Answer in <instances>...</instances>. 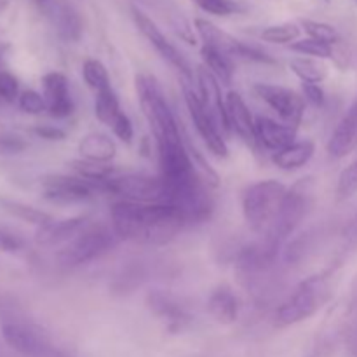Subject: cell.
<instances>
[{
    "label": "cell",
    "mask_w": 357,
    "mask_h": 357,
    "mask_svg": "<svg viewBox=\"0 0 357 357\" xmlns=\"http://www.w3.org/2000/svg\"><path fill=\"white\" fill-rule=\"evenodd\" d=\"M112 230L121 241L146 246H164L188 227L183 213L166 202L138 204L119 201L110 211Z\"/></svg>",
    "instance_id": "1"
},
{
    "label": "cell",
    "mask_w": 357,
    "mask_h": 357,
    "mask_svg": "<svg viewBox=\"0 0 357 357\" xmlns=\"http://www.w3.org/2000/svg\"><path fill=\"white\" fill-rule=\"evenodd\" d=\"M139 108L153 132L157 145L183 142L180 124L167 103L164 91L157 79L150 73H139L135 79Z\"/></svg>",
    "instance_id": "2"
},
{
    "label": "cell",
    "mask_w": 357,
    "mask_h": 357,
    "mask_svg": "<svg viewBox=\"0 0 357 357\" xmlns=\"http://www.w3.org/2000/svg\"><path fill=\"white\" fill-rule=\"evenodd\" d=\"M330 298V278L316 274L303 279L275 309V326L288 328L303 323L319 312Z\"/></svg>",
    "instance_id": "3"
},
{
    "label": "cell",
    "mask_w": 357,
    "mask_h": 357,
    "mask_svg": "<svg viewBox=\"0 0 357 357\" xmlns=\"http://www.w3.org/2000/svg\"><path fill=\"white\" fill-rule=\"evenodd\" d=\"M312 178H303L298 183L293 185L291 188H288L274 223H272L271 229H268V232L265 234L261 241L267 246H271L272 250L281 251L282 244L296 232V229L302 225L303 220L307 218V215L312 209Z\"/></svg>",
    "instance_id": "4"
},
{
    "label": "cell",
    "mask_w": 357,
    "mask_h": 357,
    "mask_svg": "<svg viewBox=\"0 0 357 357\" xmlns=\"http://www.w3.org/2000/svg\"><path fill=\"white\" fill-rule=\"evenodd\" d=\"M288 187L278 180L251 183L243 194V216L251 232L265 236L274 223Z\"/></svg>",
    "instance_id": "5"
},
{
    "label": "cell",
    "mask_w": 357,
    "mask_h": 357,
    "mask_svg": "<svg viewBox=\"0 0 357 357\" xmlns=\"http://www.w3.org/2000/svg\"><path fill=\"white\" fill-rule=\"evenodd\" d=\"M119 241L121 239L115 236L112 227L108 229V227L98 225L84 229L70 243L61 246V250L56 253V261L63 268L80 267L110 253L117 246Z\"/></svg>",
    "instance_id": "6"
},
{
    "label": "cell",
    "mask_w": 357,
    "mask_h": 357,
    "mask_svg": "<svg viewBox=\"0 0 357 357\" xmlns=\"http://www.w3.org/2000/svg\"><path fill=\"white\" fill-rule=\"evenodd\" d=\"M3 344L24 357H51L54 347L38 324L17 316H6L0 323Z\"/></svg>",
    "instance_id": "7"
},
{
    "label": "cell",
    "mask_w": 357,
    "mask_h": 357,
    "mask_svg": "<svg viewBox=\"0 0 357 357\" xmlns=\"http://www.w3.org/2000/svg\"><path fill=\"white\" fill-rule=\"evenodd\" d=\"M101 190L122 197V201L138 202V204H153L166 202V185L160 176H150L143 173H128L121 176H110L103 181Z\"/></svg>",
    "instance_id": "8"
},
{
    "label": "cell",
    "mask_w": 357,
    "mask_h": 357,
    "mask_svg": "<svg viewBox=\"0 0 357 357\" xmlns=\"http://www.w3.org/2000/svg\"><path fill=\"white\" fill-rule=\"evenodd\" d=\"M183 98L185 105L188 108L192 122H194L195 129H197L199 136L202 142L206 143L211 153L216 157H227L229 155V146L225 142V132H223L222 126L216 121L215 115L204 107L201 96H199L197 86L194 87V80H183Z\"/></svg>",
    "instance_id": "9"
},
{
    "label": "cell",
    "mask_w": 357,
    "mask_h": 357,
    "mask_svg": "<svg viewBox=\"0 0 357 357\" xmlns=\"http://www.w3.org/2000/svg\"><path fill=\"white\" fill-rule=\"evenodd\" d=\"M195 31L201 37V40L204 42L202 45H209V47L223 52L229 58H232L234 61L243 59V61L264 63V65H272L274 63V58L271 54L258 49L257 45L246 44V42L232 37V35L223 31L222 28H218L208 20H201V17L195 20Z\"/></svg>",
    "instance_id": "10"
},
{
    "label": "cell",
    "mask_w": 357,
    "mask_h": 357,
    "mask_svg": "<svg viewBox=\"0 0 357 357\" xmlns=\"http://www.w3.org/2000/svg\"><path fill=\"white\" fill-rule=\"evenodd\" d=\"M132 20L135 24L138 26V30L142 31L143 37L150 42L153 49L157 51V54L164 59V61L169 63L173 68H176L181 73L183 80H194V72H192L190 65L185 59V56L181 54L176 49V45L169 40V38L164 35V31L157 26L155 21L150 16H146L142 9L138 7H132Z\"/></svg>",
    "instance_id": "11"
},
{
    "label": "cell",
    "mask_w": 357,
    "mask_h": 357,
    "mask_svg": "<svg viewBox=\"0 0 357 357\" xmlns=\"http://www.w3.org/2000/svg\"><path fill=\"white\" fill-rule=\"evenodd\" d=\"M257 96L278 114L281 122L298 129L305 114V100L300 93L278 84H257L253 87Z\"/></svg>",
    "instance_id": "12"
},
{
    "label": "cell",
    "mask_w": 357,
    "mask_h": 357,
    "mask_svg": "<svg viewBox=\"0 0 357 357\" xmlns=\"http://www.w3.org/2000/svg\"><path fill=\"white\" fill-rule=\"evenodd\" d=\"M42 195L45 201L54 204H80L94 197L100 188L80 176L68 174H49L40 181Z\"/></svg>",
    "instance_id": "13"
},
{
    "label": "cell",
    "mask_w": 357,
    "mask_h": 357,
    "mask_svg": "<svg viewBox=\"0 0 357 357\" xmlns=\"http://www.w3.org/2000/svg\"><path fill=\"white\" fill-rule=\"evenodd\" d=\"M146 305L150 312L162 321L169 331H181L192 323V312L188 303L167 289H152L146 295Z\"/></svg>",
    "instance_id": "14"
},
{
    "label": "cell",
    "mask_w": 357,
    "mask_h": 357,
    "mask_svg": "<svg viewBox=\"0 0 357 357\" xmlns=\"http://www.w3.org/2000/svg\"><path fill=\"white\" fill-rule=\"evenodd\" d=\"M40 10L51 21L59 38L65 42L80 40L84 35V17L68 0H47Z\"/></svg>",
    "instance_id": "15"
},
{
    "label": "cell",
    "mask_w": 357,
    "mask_h": 357,
    "mask_svg": "<svg viewBox=\"0 0 357 357\" xmlns=\"http://www.w3.org/2000/svg\"><path fill=\"white\" fill-rule=\"evenodd\" d=\"M42 96H44L47 112L54 119H66L73 114L72 94H70L68 79L61 72H49L42 77Z\"/></svg>",
    "instance_id": "16"
},
{
    "label": "cell",
    "mask_w": 357,
    "mask_h": 357,
    "mask_svg": "<svg viewBox=\"0 0 357 357\" xmlns=\"http://www.w3.org/2000/svg\"><path fill=\"white\" fill-rule=\"evenodd\" d=\"M296 132L298 129L293 126L279 122L275 119L267 117V115H258L255 117V135H257V143H260L264 149L279 152L288 145L296 142Z\"/></svg>",
    "instance_id": "17"
},
{
    "label": "cell",
    "mask_w": 357,
    "mask_h": 357,
    "mask_svg": "<svg viewBox=\"0 0 357 357\" xmlns=\"http://www.w3.org/2000/svg\"><path fill=\"white\" fill-rule=\"evenodd\" d=\"M227 108V122H229V131L239 136L248 145L257 143V135H255V117L251 115L246 101L236 91H230L225 96Z\"/></svg>",
    "instance_id": "18"
},
{
    "label": "cell",
    "mask_w": 357,
    "mask_h": 357,
    "mask_svg": "<svg viewBox=\"0 0 357 357\" xmlns=\"http://www.w3.org/2000/svg\"><path fill=\"white\" fill-rule=\"evenodd\" d=\"M86 225V216H72L65 220H51L45 225L38 227L35 234V243L42 248L65 246L80 234Z\"/></svg>",
    "instance_id": "19"
},
{
    "label": "cell",
    "mask_w": 357,
    "mask_h": 357,
    "mask_svg": "<svg viewBox=\"0 0 357 357\" xmlns=\"http://www.w3.org/2000/svg\"><path fill=\"white\" fill-rule=\"evenodd\" d=\"M357 149V98L347 114L342 117L328 142V153L333 159H342L347 157Z\"/></svg>",
    "instance_id": "20"
},
{
    "label": "cell",
    "mask_w": 357,
    "mask_h": 357,
    "mask_svg": "<svg viewBox=\"0 0 357 357\" xmlns=\"http://www.w3.org/2000/svg\"><path fill=\"white\" fill-rule=\"evenodd\" d=\"M139 2L152 7L157 14H160V16L166 20V23L169 24L171 30H173L181 40H185L187 44H192V45L197 42L190 21H188L187 16L178 9L176 3H174L173 0H139Z\"/></svg>",
    "instance_id": "21"
},
{
    "label": "cell",
    "mask_w": 357,
    "mask_h": 357,
    "mask_svg": "<svg viewBox=\"0 0 357 357\" xmlns=\"http://www.w3.org/2000/svg\"><path fill=\"white\" fill-rule=\"evenodd\" d=\"M239 300L229 286H218L208 298V312L216 323L232 324L239 317Z\"/></svg>",
    "instance_id": "22"
},
{
    "label": "cell",
    "mask_w": 357,
    "mask_h": 357,
    "mask_svg": "<svg viewBox=\"0 0 357 357\" xmlns=\"http://www.w3.org/2000/svg\"><path fill=\"white\" fill-rule=\"evenodd\" d=\"M79 153L84 160L96 164H110L117 155L114 138L105 132H89L79 143Z\"/></svg>",
    "instance_id": "23"
},
{
    "label": "cell",
    "mask_w": 357,
    "mask_h": 357,
    "mask_svg": "<svg viewBox=\"0 0 357 357\" xmlns=\"http://www.w3.org/2000/svg\"><path fill=\"white\" fill-rule=\"evenodd\" d=\"M314 152H316V145L310 139H303V142H295L286 149L272 153V162L282 171H296L310 162Z\"/></svg>",
    "instance_id": "24"
},
{
    "label": "cell",
    "mask_w": 357,
    "mask_h": 357,
    "mask_svg": "<svg viewBox=\"0 0 357 357\" xmlns=\"http://www.w3.org/2000/svg\"><path fill=\"white\" fill-rule=\"evenodd\" d=\"M201 58L204 63V68L218 80L222 86H229L234 79V72H236V65L234 59L229 58L223 52L216 51V49L209 47V45H202L201 47Z\"/></svg>",
    "instance_id": "25"
},
{
    "label": "cell",
    "mask_w": 357,
    "mask_h": 357,
    "mask_svg": "<svg viewBox=\"0 0 357 357\" xmlns=\"http://www.w3.org/2000/svg\"><path fill=\"white\" fill-rule=\"evenodd\" d=\"M289 70L302 80L303 84H321L328 77V68L321 59L296 56L289 61Z\"/></svg>",
    "instance_id": "26"
},
{
    "label": "cell",
    "mask_w": 357,
    "mask_h": 357,
    "mask_svg": "<svg viewBox=\"0 0 357 357\" xmlns=\"http://www.w3.org/2000/svg\"><path fill=\"white\" fill-rule=\"evenodd\" d=\"M121 114V103H119L117 94H115V91L112 89V87L110 89L101 91V93H96V100H94V115H96V119L101 124L110 128L115 122V119Z\"/></svg>",
    "instance_id": "27"
},
{
    "label": "cell",
    "mask_w": 357,
    "mask_h": 357,
    "mask_svg": "<svg viewBox=\"0 0 357 357\" xmlns=\"http://www.w3.org/2000/svg\"><path fill=\"white\" fill-rule=\"evenodd\" d=\"M82 77L86 80L87 86L94 91V94L101 93L105 89H110V75H108V70L100 59L87 58L82 65Z\"/></svg>",
    "instance_id": "28"
},
{
    "label": "cell",
    "mask_w": 357,
    "mask_h": 357,
    "mask_svg": "<svg viewBox=\"0 0 357 357\" xmlns=\"http://www.w3.org/2000/svg\"><path fill=\"white\" fill-rule=\"evenodd\" d=\"M300 26L296 23H281V24H272L261 30V40L268 42V44H278V45H291L295 44L300 38Z\"/></svg>",
    "instance_id": "29"
},
{
    "label": "cell",
    "mask_w": 357,
    "mask_h": 357,
    "mask_svg": "<svg viewBox=\"0 0 357 357\" xmlns=\"http://www.w3.org/2000/svg\"><path fill=\"white\" fill-rule=\"evenodd\" d=\"M0 202H2L3 209H6L7 213H10L13 216H16V218L23 220V222L26 223H33V225L42 227L52 220L51 215H47V213L31 208V206L28 204H23V202H17V201H0Z\"/></svg>",
    "instance_id": "30"
},
{
    "label": "cell",
    "mask_w": 357,
    "mask_h": 357,
    "mask_svg": "<svg viewBox=\"0 0 357 357\" xmlns=\"http://www.w3.org/2000/svg\"><path fill=\"white\" fill-rule=\"evenodd\" d=\"M289 49L298 54L307 56V58H314V59H330L335 56V45L326 44V42L316 40V38H302V40H296L295 44L289 45Z\"/></svg>",
    "instance_id": "31"
},
{
    "label": "cell",
    "mask_w": 357,
    "mask_h": 357,
    "mask_svg": "<svg viewBox=\"0 0 357 357\" xmlns=\"http://www.w3.org/2000/svg\"><path fill=\"white\" fill-rule=\"evenodd\" d=\"M357 251V211L352 215V218L345 223L344 230L340 234V248L337 255V265L344 261L345 258L351 257Z\"/></svg>",
    "instance_id": "32"
},
{
    "label": "cell",
    "mask_w": 357,
    "mask_h": 357,
    "mask_svg": "<svg viewBox=\"0 0 357 357\" xmlns=\"http://www.w3.org/2000/svg\"><path fill=\"white\" fill-rule=\"evenodd\" d=\"M302 28L305 30V33L309 35L310 38L326 42V44L335 45L340 40V35H338L337 28H333L328 23H321V21L314 20H302Z\"/></svg>",
    "instance_id": "33"
},
{
    "label": "cell",
    "mask_w": 357,
    "mask_h": 357,
    "mask_svg": "<svg viewBox=\"0 0 357 357\" xmlns=\"http://www.w3.org/2000/svg\"><path fill=\"white\" fill-rule=\"evenodd\" d=\"M357 194V159L340 173L337 183V199L347 201Z\"/></svg>",
    "instance_id": "34"
},
{
    "label": "cell",
    "mask_w": 357,
    "mask_h": 357,
    "mask_svg": "<svg viewBox=\"0 0 357 357\" xmlns=\"http://www.w3.org/2000/svg\"><path fill=\"white\" fill-rule=\"evenodd\" d=\"M17 103H20V108L24 114L40 115L44 112H47V105H45L44 96L33 89L21 91L20 98H17Z\"/></svg>",
    "instance_id": "35"
},
{
    "label": "cell",
    "mask_w": 357,
    "mask_h": 357,
    "mask_svg": "<svg viewBox=\"0 0 357 357\" xmlns=\"http://www.w3.org/2000/svg\"><path fill=\"white\" fill-rule=\"evenodd\" d=\"M195 6L204 13L213 14V16H230L237 13V3L232 0H192Z\"/></svg>",
    "instance_id": "36"
},
{
    "label": "cell",
    "mask_w": 357,
    "mask_h": 357,
    "mask_svg": "<svg viewBox=\"0 0 357 357\" xmlns=\"http://www.w3.org/2000/svg\"><path fill=\"white\" fill-rule=\"evenodd\" d=\"M20 82L13 73L0 70V101L3 103H13L20 98Z\"/></svg>",
    "instance_id": "37"
},
{
    "label": "cell",
    "mask_w": 357,
    "mask_h": 357,
    "mask_svg": "<svg viewBox=\"0 0 357 357\" xmlns=\"http://www.w3.org/2000/svg\"><path fill=\"white\" fill-rule=\"evenodd\" d=\"M110 129L122 143H126V145L132 143V138H135V129H132V122L131 119L128 117L126 112H122V114L115 119V122L110 126Z\"/></svg>",
    "instance_id": "38"
},
{
    "label": "cell",
    "mask_w": 357,
    "mask_h": 357,
    "mask_svg": "<svg viewBox=\"0 0 357 357\" xmlns=\"http://www.w3.org/2000/svg\"><path fill=\"white\" fill-rule=\"evenodd\" d=\"M26 149V142L16 135H0V155H13Z\"/></svg>",
    "instance_id": "39"
},
{
    "label": "cell",
    "mask_w": 357,
    "mask_h": 357,
    "mask_svg": "<svg viewBox=\"0 0 357 357\" xmlns=\"http://www.w3.org/2000/svg\"><path fill=\"white\" fill-rule=\"evenodd\" d=\"M302 91H303L302 96L307 103L312 105V107H317V108L323 107L326 96H324V91L319 84H303Z\"/></svg>",
    "instance_id": "40"
},
{
    "label": "cell",
    "mask_w": 357,
    "mask_h": 357,
    "mask_svg": "<svg viewBox=\"0 0 357 357\" xmlns=\"http://www.w3.org/2000/svg\"><path fill=\"white\" fill-rule=\"evenodd\" d=\"M33 132L37 136H40V138L51 139V142H59V139H65L66 136V132L63 131V129L56 128V126H49V124L37 126V128L33 129Z\"/></svg>",
    "instance_id": "41"
},
{
    "label": "cell",
    "mask_w": 357,
    "mask_h": 357,
    "mask_svg": "<svg viewBox=\"0 0 357 357\" xmlns=\"http://www.w3.org/2000/svg\"><path fill=\"white\" fill-rule=\"evenodd\" d=\"M21 248V241L13 234L0 229V250L2 251H17Z\"/></svg>",
    "instance_id": "42"
},
{
    "label": "cell",
    "mask_w": 357,
    "mask_h": 357,
    "mask_svg": "<svg viewBox=\"0 0 357 357\" xmlns=\"http://www.w3.org/2000/svg\"><path fill=\"white\" fill-rule=\"evenodd\" d=\"M347 342H349V349H351V352L357 357V310L354 312V321H352L351 324V330H349Z\"/></svg>",
    "instance_id": "43"
},
{
    "label": "cell",
    "mask_w": 357,
    "mask_h": 357,
    "mask_svg": "<svg viewBox=\"0 0 357 357\" xmlns=\"http://www.w3.org/2000/svg\"><path fill=\"white\" fill-rule=\"evenodd\" d=\"M349 305H351L352 312H356V310H357V275H356L354 281H352V284H351V296H349Z\"/></svg>",
    "instance_id": "44"
},
{
    "label": "cell",
    "mask_w": 357,
    "mask_h": 357,
    "mask_svg": "<svg viewBox=\"0 0 357 357\" xmlns=\"http://www.w3.org/2000/svg\"><path fill=\"white\" fill-rule=\"evenodd\" d=\"M0 357H24V356L17 354V352H14L13 349H9L6 344H3L0 345Z\"/></svg>",
    "instance_id": "45"
},
{
    "label": "cell",
    "mask_w": 357,
    "mask_h": 357,
    "mask_svg": "<svg viewBox=\"0 0 357 357\" xmlns=\"http://www.w3.org/2000/svg\"><path fill=\"white\" fill-rule=\"evenodd\" d=\"M9 6H10V0H0V14H2Z\"/></svg>",
    "instance_id": "46"
},
{
    "label": "cell",
    "mask_w": 357,
    "mask_h": 357,
    "mask_svg": "<svg viewBox=\"0 0 357 357\" xmlns=\"http://www.w3.org/2000/svg\"><path fill=\"white\" fill-rule=\"evenodd\" d=\"M33 2H35V3H37V7H38V9H40V7H42V6H44V3H45V2H47V0H33Z\"/></svg>",
    "instance_id": "47"
},
{
    "label": "cell",
    "mask_w": 357,
    "mask_h": 357,
    "mask_svg": "<svg viewBox=\"0 0 357 357\" xmlns=\"http://www.w3.org/2000/svg\"><path fill=\"white\" fill-rule=\"evenodd\" d=\"M0 63H2V49H0Z\"/></svg>",
    "instance_id": "48"
},
{
    "label": "cell",
    "mask_w": 357,
    "mask_h": 357,
    "mask_svg": "<svg viewBox=\"0 0 357 357\" xmlns=\"http://www.w3.org/2000/svg\"><path fill=\"white\" fill-rule=\"evenodd\" d=\"M354 3H357V0H354Z\"/></svg>",
    "instance_id": "49"
}]
</instances>
